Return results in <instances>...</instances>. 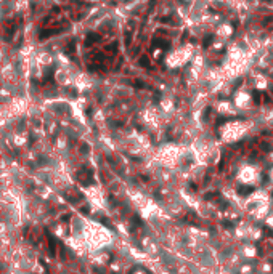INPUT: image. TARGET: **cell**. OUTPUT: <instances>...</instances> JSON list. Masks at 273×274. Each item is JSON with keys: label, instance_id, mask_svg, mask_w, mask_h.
<instances>
[{"label": "cell", "instance_id": "6da1fadb", "mask_svg": "<svg viewBox=\"0 0 273 274\" xmlns=\"http://www.w3.org/2000/svg\"><path fill=\"white\" fill-rule=\"evenodd\" d=\"M47 234V239H48V250H50V255L51 257H55L56 255V244H55V239L51 237V234L48 231H45Z\"/></svg>", "mask_w": 273, "mask_h": 274}, {"label": "cell", "instance_id": "277c9868", "mask_svg": "<svg viewBox=\"0 0 273 274\" xmlns=\"http://www.w3.org/2000/svg\"><path fill=\"white\" fill-rule=\"evenodd\" d=\"M138 66H141V67H146V69H149V67H151V63H149V58L146 56V55H141V56L138 58Z\"/></svg>", "mask_w": 273, "mask_h": 274}, {"label": "cell", "instance_id": "52a82bcc", "mask_svg": "<svg viewBox=\"0 0 273 274\" xmlns=\"http://www.w3.org/2000/svg\"><path fill=\"white\" fill-rule=\"evenodd\" d=\"M252 191H254V188H239L238 189L239 194H249V192H252Z\"/></svg>", "mask_w": 273, "mask_h": 274}, {"label": "cell", "instance_id": "9c48e42d", "mask_svg": "<svg viewBox=\"0 0 273 274\" xmlns=\"http://www.w3.org/2000/svg\"><path fill=\"white\" fill-rule=\"evenodd\" d=\"M135 85H137V87H140V88H143V87H145V83L141 82V80H137V82H135Z\"/></svg>", "mask_w": 273, "mask_h": 274}, {"label": "cell", "instance_id": "8992f818", "mask_svg": "<svg viewBox=\"0 0 273 274\" xmlns=\"http://www.w3.org/2000/svg\"><path fill=\"white\" fill-rule=\"evenodd\" d=\"M105 51H108V53H116L117 51V42H113L111 45L105 47Z\"/></svg>", "mask_w": 273, "mask_h": 274}, {"label": "cell", "instance_id": "5b68a950", "mask_svg": "<svg viewBox=\"0 0 273 274\" xmlns=\"http://www.w3.org/2000/svg\"><path fill=\"white\" fill-rule=\"evenodd\" d=\"M212 42H214V35H212V34L206 35V37H204V42H203V47H204V48H207V47L211 45Z\"/></svg>", "mask_w": 273, "mask_h": 274}, {"label": "cell", "instance_id": "7a4b0ae2", "mask_svg": "<svg viewBox=\"0 0 273 274\" xmlns=\"http://www.w3.org/2000/svg\"><path fill=\"white\" fill-rule=\"evenodd\" d=\"M153 47H156V48H169V47H171V43H169L167 40H162V39L156 37L153 40Z\"/></svg>", "mask_w": 273, "mask_h": 274}, {"label": "cell", "instance_id": "3957f363", "mask_svg": "<svg viewBox=\"0 0 273 274\" xmlns=\"http://www.w3.org/2000/svg\"><path fill=\"white\" fill-rule=\"evenodd\" d=\"M100 40H101V37L98 34H89V35H87V40H85V45L90 47L92 43H97V42H100Z\"/></svg>", "mask_w": 273, "mask_h": 274}, {"label": "cell", "instance_id": "ba28073f", "mask_svg": "<svg viewBox=\"0 0 273 274\" xmlns=\"http://www.w3.org/2000/svg\"><path fill=\"white\" fill-rule=\"evenodd\" d=\"M252 98H254L255 104H259V103H260V93H259V91H254V93H252Z\"/></svg>", "mask_w": 273, "mask_h": 274}]
</instances>
